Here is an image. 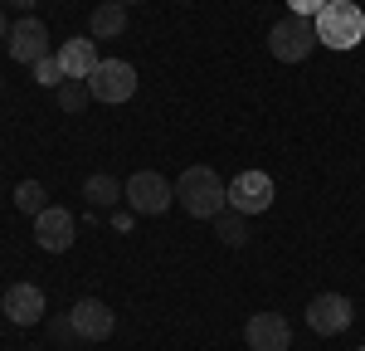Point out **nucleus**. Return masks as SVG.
Returning a JSON list of instances; mask_svg holds the SVG:
<instances>
[{
	"label": "nucleus",
	"mask_w": 365,
	"mask_h": 351,
	"mask_svg": "<svg viewBox=\"0 0 365 351\" xmlns=\"http://www.w3.org/2000/svg\"><path fill=\"white\" fill-rule=\"evenodd\" d=\"M175 205L185 215H195V220H215L229 205V185L210 166H190V171H180V180H175Z\"/></svg>",
	"instance_id": "1"
},
{
	"label": "nucleus",
	"mask_w": 365,
	"mask_h": 351,
	"mask_svg": "<svg viewBox=\"0 0 365 351\" xmlns=\"http://www.w3.org/2000/svg\"><path fill=\"white\" fill-rule=\"evenodd\" d=\"M312 29H317V44L327 49H356L365 39V10L356 0H327L312 15Z\"/></svg>",
	"instance_id": "2"
},
{
	"label": "nucleus",
	"mask_w": 365,
	"mask_h": 351,
	"mask_svg": "<svg viewBox=\"0 0 365 351\" xmlns=\"http://www.w3.org/2000/svg\"><path fill=\"white\" fill-rule=\"evenodd\" d=\"M88 93L98 103H132L137 98V68L127 58H98V68L88 73Z\"/></svg>",
	"instance_id": "3"
},
{
	"label": "nucleus",
	"mask_w": 365,
	"mask_h": 351,
	"mask_svg": "<svg viewBox=\"0 0 365 351\" xmlns=\"http://www.w3.org/2000/svg\"><path fill=\"white\" fill-rule=\"evenodd\" d=\"M268 49L282 63H302V58L317 49V29H312L307 15H287V20H273L268 29Z\"/></svg>",
	"instance_id": "4"
},
{
	"label": "nucleus",
	"mask_w": 365,
	"mask_h": 351,
	"mask_svg": "<svg viewBox=\"0 0 365 351\" xmlns=\"http://www.w3.org/2000/svg\"><path fill=\"white\" fill-rule=\"evenodd\" d=\"M122 195L132 200L137 215H166L170 200H175V190H170V180L161 171H137L127 185H122Z\"/></svg>",
	"instance_id": "5"
},
{
	"label": "nucleus",
	"mask_w": 365,
	"mask_h": 351,
	"mask_svg": "<svg viewBox=\"0 0 365 351\" xmlns=\"http://www.w3.org/2000/svg\"><path fill=\"white\" fill-rule=\"evenodd\" d=\"M351 317H356V307H351L346 292H317L307 302V327L317 337H341L351 327Z\"/></svg>",
	"instance_id": "6"
},
{
	"label": "nucleus",
	"mask_w": 365,
	"mask_h": 351,
	"mask_svg": "<svg viewBox=\"0 0 365 351\" xmlns=\"http://www.w3.org/2000/svg\"><path fill=\"white\" fill-rule=\"evenodd\" d=\"M73 239H78V225H73V215H68L63 205H49V210L34 215V244H39L44 254H68Z\"/></svg>",
	"instance_id": "7"
},
{
	"label": "nucleus",
	"mask_w": 365,
	"mask_h": 351,
	"mask_svg": "<svg viewBox=\"0 0 365 351\" xmlns=\"http://www.w3.org/2000/svg\"><path fill=\"white\" fill-rule=\"evenodd\" d=\"M273 205V176L263 171H244L229 180V210H239V215H263Z\"/></svg>",
	"instance_id": "8"
},
{
	"label": "nucleus",
	"mask_w": 365,
	"mask_h": 351,
	"mask_svg": "<svg viewBox=\"0 0 365 351\" xmlns=\"http://www.w3.org/2000/svg\"><path fill=\"white\" fill-rule=\"evenodd\" d=\"M5 44H10V58H15V63H29V68H34L39 58L49 54V29H44V20L25 15V20L10 25V39H5Z\"/></svg>",
	"instance_id": "9"
},
{
	"label": "nucleus",
	"mask_w": 365,
	"mask_h": 351,
	"mask_svg": "<svg viewBox=\"0 0 365 351\" xmlns=\"http://www.w3.org/2000/svg\"><path fill=\"white\" fill-rule=\"evenodd\" d=\"M68 322H73V332H78L83 342H108V337H113V327H117L113 307H108V302H98V297H78V302L68 307Z\"/></svg>",
	"instance_id": "10"
},
{
	"label": "nucleus",
	"mask_w": 365,
	"mask_h": 351,
	"mask_svg": "<svg viewBox=\"0 0 365 351\" xmlns=\"http://www.w3.org/2000/svg\"><path fill=\"white\" fill-rule=\"evenodd\" d=\"M0 307H5V317L15 322V327H34V322L44 317V292L34 288V283H10L5 297H0Z\"/></svg>",
	"instance_id": "11"
},
{
	"label": "nucleus",
	"mask_w": 365,
	"mask_h": 351,
	"mask_svg": "<svg viewBox=\"0 0 365 351\" xmlns=\"http://www.w3.org/2000/svg\"><path fill=\"white\" fill-rule=\"evenodd\" d=\"M244 337H249L253 351H287L292 327H287V317H278V312H253L249 327H244Z\"/></svg>",
	"instance_id": "12"
},
{
	"label": "nucleus",
	"mask_w": 365,
	"mask_h": 351,
	"mask_svg": "<svg viewBox=\"0 0 365 351\" xmlns=\"http://www.w3.org/2000/svg\"><path fill=\"white\" fill-rule=\"evenodd\" d=\"M58 63H63V78H78L88 83V73L98 68V49H93V34H78L58 49Z\"/></svg>",
	"instance_id": "13"
},
{
	"label": "nucleus",
	"mask_w": 365,
	"mask_h": 351,
	"mask_svg": "<svg viewBox=\"0 0 365 351\" xmlns=\"http://www.w3.org/2000/svg\"><path fill=\"white\" fill-rule=\"evenodd\" d=\"M88 20H93V39H117V34L127 29V5H122V0H108V5H98Z\"/></svg>",
	"instance_id": "14"
},
{
	"label": "nucleus",
	"mask_w": 365,
	"mask_h": 351,
	"mask_svg": "<svg viewBox=\"0 0 365 351\" xmlns=\"http://www.w3.org/2000/svg\"><path fill=\"white\" fill-rule=\"evenodd\" d=\"M83 195L93 205H103V210H108V205H117L122 200V180H117V176H103V171H93L83 180Z\"/></svg>",
	"instance_id": "15"
},
{
	"label": "nucleus",
	"mask_w": 365,
	"mask_h": 351,
	"mask_svg": "<svg viewBox=\"0 0 365 351\" xmlns=\"http://www.w3.org/2000/svg\"><path fill=\"white\" fill-rule=\"evenodd\" d=\"M215 234L225 239V244H249V215H239V210H220L215 215Z\"/></svg>",
	"instance_id": "16"
},
{
	"label": "nucleus",
	"mask_w": 365,
	"mask_h": 351,
	"mask_svg": "<svg viewBox=\"0 0 365 351\" xmlns=\"http://www.w3.org/2000/svg\"><path fill=\"white\" fill-rule=\"evenodd\" d=\"M54 98H58V108H63V113H83L93 93H88V83H78V78H63V83L54 88Z\"/></svg>",
	"instance_id": "17"
},
{
	"label": "nucleus",
	"mask_w": 365,
	"mask_h": 351,
	"mask_svg": "<svg viewBox=\"0 0 365 351\" xmlns=\"http://www.w3.org/2000/svg\"><path fill=\"white\" fill-rule=\"evenodd\" d=\"M15 210H25V215H39V210H49V195H44V185H39V180H20V185H15Z\"/></svg>",
	"instance_id": "18"
},
{
	"label": "nucleus",
	"mask_w": 365,
	"mask_h": 351,
	"mask_svg": "<svg viewBox=\"0 0 365 351\" xmlns=\"http://www.w3.org/2000/svg\"><path fill=\"white\" fill-rule=\"evenodd\" d=\"M34 83L39 88H58L63 83V63H58V54H44L39 63H34Z\"/></svg>",
	"instance_id": "19"
},
{
	"label": "nucleus",
	"mask_w": 365,
	"mask_h": 351,
	"mask_svg": "<svg viewBox=\"0 0 365 351\" xmlns=\"http://www.w3.org/2000/svg\"><path fill=\"white\" fill-rule=\"evenodd\" d=\"M287 5H292V15H317V10H322V5H327V0H287Z\"/></svg>",
	"instance_id": "20"
},
{
	"label": "nucleus",
	"mask_w": 365,
	"mask_h": 351,
	"mask_svg": "<svg viewBox=\"0 0 365 351\" xmlns=\"http://www.w3.org/2000/svg\"><path fill=\"white\" fill-rule=\"evenodd\" d=\"M10 5H15V10H34L39 0H10Z\"/></svg>",
	"instance_id": "21"
},
{
	"label": "nucleus",
	"mask_w": 365,
	"mask_h": 351,
	"mask_svg": "<svg viewBox=\"0 0 365 351\" xmlns=\"http://www.w3.org/2000/svg\"><path fill=\"white\" fill-rule=\"evenodd\" d=\"M0 39H10V20H5V10H0Z\"/></svg>",
	"instance_id": "22"
},
{
	"label": "nucleus",
	"mask_w": 365,
	"mask_h": 351,
	"mask_svg": "<svg viewBox=\"0 0 365 351\" xmlns=\"http://www.w3.org/2000/svg\"><path fill=\"white\" fill-rule=\"evenodd\" d=\"M122 5H127V0H122Z\"/></svg>",
	"instance_id": "23"
},
{
	"label": "nucleus",
	"mask_w": 365,
	"mask_h": 351,
	"mask_svg": "<svg viewBox=\"0 0 365 351\" xmlns=\"http://www.w3.org/2000/svg\"><path fill=\"white\" fill-rule=\"evenodd\" d=\"M0 88H5V83H0Z\"/></svg>",
	"instance_id": "24"
},
{
	"label": "nucleus",
	"mask_w": 365,
	"mask_h": 351,
	"mask_svg": "<svg viewBox=\"0 0 365 351\" xmlns=\"http://www.w3.org/2000/svg\"><path fill=\"white\" fill-rule=\"evenodd\" d=\"M361 351H365V347H361Z\"/></svg>",
	"instance_id": "25"
}]
</instances>
